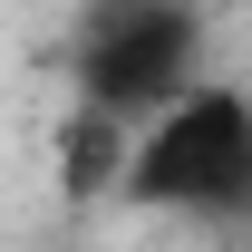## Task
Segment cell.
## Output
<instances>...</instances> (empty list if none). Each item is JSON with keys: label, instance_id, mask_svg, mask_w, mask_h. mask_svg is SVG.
Here are the masks:
<instances>
[{"label": "cell", "instance_id": "obj_1", "mask_svg": "<svg viewBox=\"0 0 252 252\" xmlns=\"http://www.w3.org/2000/svg\"><path fill=\"white\" fill-rule=\"evenodd\" d=\"M117 194L126 204H156V214L243 223L252 214V97L243 88H185L126 146Z\"/></svg>", "mask_w": 252, "mask_h": 252}, {"label": "cell", "instance_id": "obj_2", "mask_svg": "<svg viewBox=\"0 0 252 252\" xmlns=\"http://www.w3.org/2000/svg\"><path fill=\"white\" fill-rule=\"evenodd\" d=\"M194 39H204L194 0H88V20H78V107H97L117 126L165 117L194 88Z\"/></svg>", "mask_w": 252, "mask_h": 252}, {"label": "cell", "instance_id": "obj_3", "mask_svg": "<svg viewBox=\"0 0 252 252\" xmlns=\"http://www.w3.org/2000/svg\"><path fill=\"white\" fill-rule=\"evenodd\" d=\"M59 165H68V194H107L126 175V126L97 117V107H78V117L59 126Z\"/></svg>", "mask_w": 252, "mask_h": 252}]
</instances>
